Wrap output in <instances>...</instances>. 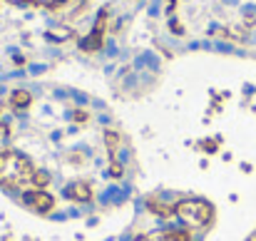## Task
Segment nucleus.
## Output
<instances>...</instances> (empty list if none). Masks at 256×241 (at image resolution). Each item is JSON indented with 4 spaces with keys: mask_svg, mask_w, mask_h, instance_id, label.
<instances>
[{
    "mask_svg": "<svg viewBox=\"0 0 256 241\" xmlns=\"http://www.w3.org/2000/svg\"><path fill=\"white\" fill-rule=\"evenodd\" d=\"M134 154L122 127L65 90L0 92V189L45 219H80L122 204Z\"/></svg>",
    "mask_w": 256,
    "mask_h": 241,
    "instance_id": "f257e3e1",
    "label": "nucleus"
}]
</instances>
